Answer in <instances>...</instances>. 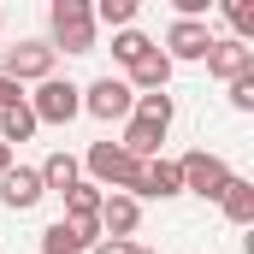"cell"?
I'll return each instance as SVG.
<instances>
[{
	"label": "cell",
	"instance_id": "cell-10",
	"mask_svg": "<svg viewBox=\"0 0 254 254\" xmlns=\"http://www.w3.org/2000/svg\"><path fill=\"white\" fill-rule=\"evenodd\" d=\"M172 195H184L178 160H142V184H136V201H172Z\"/></svg>",
	"mask_w": 254,
	"mask_h": 254
},
{
	"label": "cell",
	"instance_id": "cell-16",
	"mask_svg": "<svg viewBox=\"0 0 254 254\" xmlns=\"http://www.w3.org/2000/svg\"><path fill=\"white\" fill-rule=\"evenodd\" d=\"M219 207H225L231 225H254V184H249V178H231L225 195H219Z\"/></svg>",
	"mask_w": 254,
	"mask_h": 254
},
{
	"label": "cell",
	"instance_id": "cell-3",
	"mask_svg": "<svg viewBox=\"0 0 254 254\" xmlns=\"http://www.w3.org/2000/svg\"><path fill=\"white\" fill-rule=\"evenodd\" d=\"M178 178H184V195L219 201V195H225V184H231L237 172L225 166V154H213V148H190V154L178 160Z\"/></svg>",
	"mask_w": 254,
	"mask_h": 254
},
{
	"label": "cell",
	"instance_id": "cell-15",
	"mask_svg": "<svg viewBox=\"0 0 254 254\" xmlns=\"http://www.w3.org/2000/svg\"><path fill=\"white\" fill-rule=\"evenodd\" d=\"M36 113H30V101H12V107H6V113H0V142H6V148H18V142H30V136H36Z\"/></svg>",
	"mask_w": 254,
	"mask_h": 254
},
{
	"label": "cell",
	"instance_id": "cell-13",
	"mask_svg": "<svg viewBox=\"0 0 254 254\" xmlns=\"http://www.w3.org/2000/svg\"><path fill=\"white\" fill-rule=\"evenodd\" d=\"M160 142H166V125L136 119V113L125 119V142H119V148H125L130 160H160Z\"/></svg>",
	"mask_w": 254,
	"mask_h": 254
},
{
	"label": "cell",
	"instance_id": "cell-17",
	"mask_svg": "<svg viewBox=\"0 0 254 254\" xmlns=\"http://www.w3.org/2000/svg\"><path fill=\"white\" fill-rule=\"evenodd\" d=\"M101 201H107V190H95L89 178H77V184L65 190V219H95Z\"/></svg>",
	"mask_w": 254,
	"mask_h": 254
},
{
	"label": "cell",
	"instance_id": "cell-1",
	"mask_svg": "<svg viewBox=\"0 0 254 254\" xmlns=\"http://www.w3.org/2000/svg\"><path fill=\"white\" fill-rule=\"evenodd\" d=\"M83 172H89L95 190H107V195H136V184H142V160H130L119 142H95L83 154Z\"/></svg>",
	"mask_w": 254,
	"mask_h": 254
},
{
	"label": "cell",
	"instance_id": "cell-23",
	"mask_svg": "<svg viewBox=\"0 0 254 254\" xmlns=\"http://www.w3.org/2000/svg\"><path fill=\"white\" fill-rule=\"evenodd\" d=\"M225 89H231V107H237V113H254V71H243V77L225 83Z\"/></svg>",
	"mask_w": 254,
	"mask_h": 254
},
{
	"label": "cell",
	"instance_id": "cell-5",
	"mask_svg": "<svg viewBox=\"0 0 254 254\" xmlns=\"http://www.w3.org/2000/svg\"><path fill=\"white\" fill-rule=\"evenodd\" d=\"M0 77H12L18 89H24V83H48V77H54V48H48V42L0 48Z\"/></svg>",
	"mask_w": 254,
	"mask_h": 254
},
{
	"label": "cell",
	"instance_id": "cell-27",
	"mask_svg": "<svg viewBox=\"0 0 254 254\" xmlns=\"http://www.w3.org/2000/svg\"><path fill=\"white\" fill-rule=\"evenodd\" d=\"M136 254H154V249H136Z\"/></svg>",
	"mask_w": 254,
	"mask_h": 254
},
{
	"label": "cell",
	"instance_id": "cell-22",
	"mask_svg": "<svg viewBox=\"0 0 254 254\" xmlns=\"http://www.w3.org/2000/svg\"><path fill=\"white\" fill-rule=\"evenodd\" d=\"M42 254H83L77 243H71V231H65V219H54V225L42 231Z\"/></svg>",
	"mask_w": 254,
	"mask_h": 254
},
{
	"label": "cell",
	"instance_id": "cell-24",
	"mask_svg": "<svg viewBox=\"0 0 254 254\" xmlns=\"http://www.w3.org/2000/svg\"><path fill=\"white\" fill-rule=\"evenodd\" d=\"M89 254H136V243H119V237H101Z\"/></svg>",
	"mask_w": 254,
	"mask_h": 254
},
{
	"label": "cell",
	"instance_id": "cell-8",
	"mask_svg": "<svg viewBox=\"0 0 254 254\" xmlns=\"http://www.w3.org/2000/svg\"><path fill=\"white\" fill-rule=\"evenodd\" d=\"M207 71L219 77V83H237L243 71H254V48H243V42H231V36H213V48H207Z\"/></svg>",
	"mask_w": 254,
	"mask_h": 254
},
{
	"label": "cell",
	"instance_id": "cell-25",
	"mask_svg": "<svg viewBox=\"0 0 254 254\" xmlns=\"http://www.w3.org/2000/svg\"><path fill=\"white\" fill-rule=\"evenodd\" d=\"M12 101H24V89H18V83H12V77H0V113H6V107H12Z\"/></svg>",
	"mask_w": 254,
	"mask_h": 254
},
{
	"label": "cell",
	"instance_id": "cell-19",
	"mask_svg": "<svg viewBox=\"0 0 254 254\" xmlns=\"http://www.w3.org/2000/svg\"><path fill=\"white\" fill-rule=\"evenodd\" d=\"M219 12H225V24H231V42L254 48V6H249V0H225Z\"/></svg>",
	"mask_w": 254,
	"mask_h": 254
},
{
	"label": "cell",
	"instance_id": "cell-2",
	"mask_svg": "<svg viewBox=\"0 0 254 254\" xmlns=\"http://www.w3.org/2000/svg\"><path fill=\"white\" fill-rule=\"evenodd\" d=\"M48 30H54V54H95V12H89V0H54L48 6Z\"/></svg>",
	"mask_w": 254,
	"mask_h": 254
},
{
	"label": "cell",
	"instance_id": "cell-21",
	"mask_svg": "<svg viewBox=\"0 0 254 254\" xmlns=\"http://www.w3.org/2000/svg\"><path fill=\"white\" fill-rule=\"evenodd\" d=\"M148 48H154V42H148L142 30H119V36H113V60L125 65V71H130V65H136V60H142Z\"/></svg>",
	"mask_w": 254,
	"mask_h": 254
},
{
	"label": "cell",
	"instance_id": "cell-28",
	"mask_svg": "<svg viewBox=\"0 0 254 254\" xmlns=\"http://www.w3.org/2000/svg\"><path fill=\"white\" fill-rule=\"evenodd\" d=\"M0 30H6V24H0Z\"/></svg>",
	"mask_w": 254,
	"mask_h": 254
},
{
	"label": "cell",
	"instance_id": "cell-6",
	"mask_svg": "<svg viewBox=\"0 0 254 254\" xmlns=\"http://www.w3.org/2000/svg\"><path fill=\"white\" fill-rule=\"evenodd\" d=\"M130 107H136V95H130L125 77H95V83L83 89V113H89V119H101V125L130 119Z\"/></svg>",
	"mask_w": 254,
	"mask_h": 254
},
{
	"label": "cell",
	"instance_id": "cell-7",
	"mask_svg": "<svg viewBox=\"0 0 254 254\" xmlns=\"http://www.w3.org/2000/svg\"><path fill=\"white\" fill-rule=\"evenodd\" d=\"M207 48H213V30H207V18H172V30H166V60L178 65H195V60H207Z\"/></svg>",
	"mask_w": 254,
	"mask_h": 254
},
{
	"label": "cell",
	"instance_id": "cell-18",
	"mask_svg": "<svg viewBox=\"0 0 254 254\" xmlns=\"http://www.w3.org/2000/svg\"><path fill=\"white\" fill-rule=\"evenodd\" d=\"M89 12H95V30H101V24H107L113 36H119V30H136V0H101V6H89Z\"/></svg>",
	"mask_w": 254,
	"mask_h": 254
},
{
	"label": "cell",
	"instance_id": "cell-12",
	"mask_svg": "<svg viewBox=\"0 0 254 254\" xmlns=\"http://www.w3.org/2000/svg\"><path fill=\"white\" fill-rule=\"evenodd\" d=\"M125 83H130V95H160V89L172 83V60H166L160 48H148V54L125 71Z\"/></svg>",
	"mask_w": 254,
	"mask_h": 254
},
{
	"label": "cell",
	"instance_id": "cell-9",
	"mask_svg": "<svg viewBox=\"0 0 254 254\" xmlns=\"http://www.w3.org/2000/svg\"><path fill=\"white\" fill-rule=\"evenodd\" d=\"M95 219H101V237L130 243V237H136V225H142V201H136V195H107Z\"/></svg>",
	"mask_w": 254,
	"mask_h": 254
},
{
	"label": "cell",
	"instance_id": "cell-26",
	"mask_svg": "<svg viewBox=\"0 0 254 254\" xmlns=\"http://www.w3.org/2000/svg\"><path fill=\"white\" fill-rule=\"evenodd\" d=\"M6 172H12V148L0 142V178H6Z\"/></svg>",
	"mask_w": 254,
	"mask_h": 254
},
{
	"label": "cell",
	"instance_id": "cell-14",
	"mask_svg": "<svg viewBox=\"0 0 254 254\" xmlns=\"http://www.w3.org/2000/svg\"><path fill=\"white\" fill-rule=\"evenodd\" d=\"M36 172H42V190H48V195H65L77 178H83V160H71V154H48Z\"/></svg>",
	"mask_w": 254,
	"mask_h": 254
},
{
	"label": "cell",
	"instance_id": "cell-20",
	"mask_svg": "<svg viewBox=\"0 0 254 254\" xmlns=\"http://www.w3.org/2000/svg\"><path fill=\"white\" fill-rule=\"evenodd\" d=\"M130 113H136V119H154V125L172 130V119H178V101L160 89V95H136V107H130Z\"/></svg>",
	"mask_w": 254,
	"mask_h": 254
},
{
	"label": "cell",
	"instance_id": "cell-4",
	"mask_svg": "<svg viewBox=\"0 0 254 254\" xmlns=\"http://www.w3.org/2000/svg\"><path fill=\"white\" fill-rule=\"evenodd\" d=\"M24 101H30L36 125H71V119L83 113V89H77L71 77H48V83H36V95H24Z\"/></svg>",
	"mask_w": 254,
	"mask_h": 254
},
{
	"label": "cell",
	"instance_id": "cell-11",
	"mask_svg": "<svg viewBox=\"0 0 254 254\" xmlns=\"http://www.w3.org/2000/svg\"><path fill=\"white\" fill-rule=\"evenodd\" d=\"M42 195L48 190H42V172H36V166H12V172L0 178V201H6L12 213H30Z\"/></svg>",
	"mask_w": 254,
	"mask_h": 254
}]
</instances>
